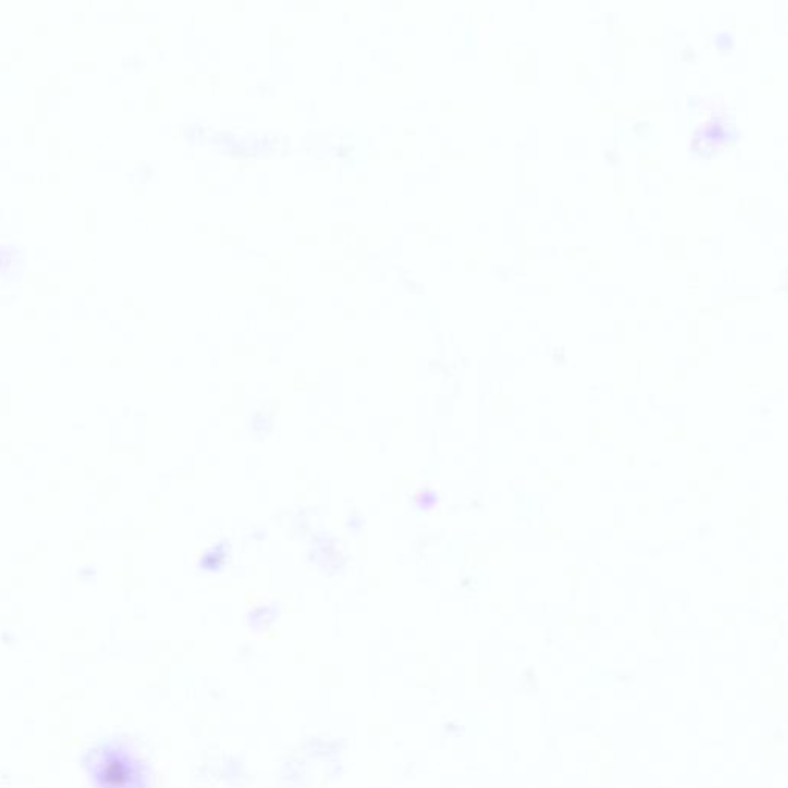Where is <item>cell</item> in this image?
Here are the masks:
<instances>
[{
    "label": "cell",
    "mask_w": 788,
    "mask_h": 788,
    "mask_svg": "<svg viewBox=\"0 0 788 788\" xmlns=\"http://www.w3.org/2000/svg\"><path fill=\"white\" fill-rule=\"evenodd\" d=\"M97 784L104 788L128 787L134 778L133 762L128 761L121 750H102L101 761L94 762Z\"/></svg>",
    "instance_id": "1"
}]
</instances>
